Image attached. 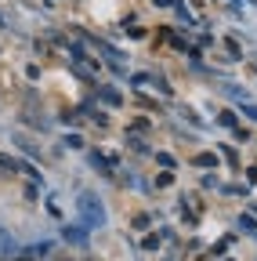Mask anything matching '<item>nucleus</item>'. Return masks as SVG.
<instances>
[{"label":"nucleus","instance_id":"obj_1","mask_svg":"<svg viewBox=\"0 0 257 261\" xmlns=\"http://www.w3.org/2000/svg\"><path fill=\"white\" fill-rule=\"evenodd\" d=\"M80 211H83V214H94V218H91V225H94V228H98V225L105 221V214H102V203H98V196H87V192H83V196H80Z\"/></svg>","mask_w":257,"mask_h":261},{"label":"nucleus","instance_id":"obj_2","mask_svg":"<svg viewBox=\"0 0 257 261\" xmlns=\"http://www.w3.org/2000/svg\"><path fill=\"white\" fill-rule=\"evenodd\" d=\"M102 102H105V106H120L123 98H120V91H112V87H102Z\"/></svg>","mask_w":257,"mask_h":261},{"label":"nucleus","instance_id":"obj_3","mask_svg":"<svg viewBox=\"0 0 257 261\" xmlns=\"http://www.w3.org/2000/svg\"><path fill=\"white\" fill-rule=\"evenodd\" d=\"M0 167H4V171H22V163H18L15 156H4V152H0Z\"/></svg>","mask_w":257,"mask_h":261},{"label":"nucleus","instance_id":"obj_4","mask_svg":"<svg viewBox=\"0 0 257 261\" xmlns=\"http://www.w3.org/2000/svg\"><path fill=\"white\" fill-rule=\"evenodd\" d=\"M156 160H159V167H174V163H178V160H174V156H170V152H159V156H156Z\"/></svg>","mask_w":257,"mask_h":261},{"label":"nucleus","instance_id":"obj_5","mask_svg":"<svg viewBox=\"0 0 257 261\" xmlns=\"http://www.w3.org/2000/svg\"><path fill=\"white\" fill-rule=\"evenodd\" d=\"M196 163H199V167H214V163H217V160H214V152H203V156H199Z\"/></svg>","mask_w":257,"mask_h":261}]
</instances>
